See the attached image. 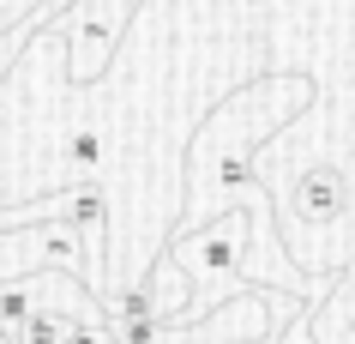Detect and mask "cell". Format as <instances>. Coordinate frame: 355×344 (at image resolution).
<instances>
[{
	"mask_svg": "<svg viewBox=\"0 0 355 344\" xmlns=\"http://www.w3.org/2000/svg\"><path fill=\"white\" fill-rule=\"evenodd\" d=\"M259 218H265V188H247L235 211H223L211 229H199V236H187V242L175 248V260H181L187 278H193V320H205V308L223 302V284H235V278L253 272L247 229L259 224Z\"/></svg>",
	"mask_w": 355,
	"mask_h": 344,
	"instance_id": "1",
	"label": "cell"
},
{
	"mask_svg": "<svg viewBox=\"0 0 355 344\" xmlns=\"http://www.w3.org/2000/svg\"><path fill=\"white\" fill-rule=\"evenodd\" d=\"M150 314H163V302H157V284H132L121 290V296H109V320H150Z\"/></svg>",
	"mask_w": 355,
	"mask_h": 344,
	"instance_id": "5",
	"label": "cell"
},
{
	"mask_svg": "<svg viewBox=\"0 0 355 344\" xmlns=\"http://www.w3.org/2000/svg\"><path fill=\"white\" fill-rule=\"evenodd\" d=\"M103 170V133H73L67 139V181H85V175Z\"/></svg>",
	"mask_w": 355,
	"mask_h": 344,
	"instance_id": "6",
	"label": "cell"
},
{
	"mask_svg": "<svg viewBox=\"0 0 355 344\" xmlns=\"http://www.w3.org/2000/svg\"><path fill=\"white\" fill-rule=\"evenodd\" d=\"M0 344H19V326H6V320H0Z\"/></svg>",
	"mask_w": 355,
	"mask_h": 344,
	"instance_id": "7",
	"label": "cell"
},
{
	"mask_svg": "<svg viewBox=\"0 0 355 344\" xmlns=\"http://www.w3.org/2000/svg\"><path fill=\"white\" fill-rule=\"evenodd\" d=\"M60 218L85 236V248H96L103 242V224H109V199H103V188H67V199H60Z\"/></svg>",
	"mask_w": 355,
	"mask_h": 344,
	"instance_id": "3",
	"label": "cell"
},
{
	"mask_svg": "<svg viewBox=\"0 0 355 344\" xmlns=\"http://www.w3.org/2000/svg\"><path fill=\"white\" fill-rule=\"evenodd\" d=\"M337 211H343V175H337L331 163H319L313 175H301V218L325 224V218H337Z\"/></svg>",
	"mask_w": 355,
	"mask_h": 344,
	"instance_id": "4",
	"label": "cell"
},
{
	"mask_svg": "<svg viewBox=\"0 0 355 344\" xmlns=\"http://www.w3.org/2000/svg\"><path fill=\"white\" fill-rule=\"evenodd\" d=\"M132 6L139 0H78L73 24L67 19L49 24V31H73V42H67V79L73 85H96V79L109 73V55H114V42H121V31H127Z\"/></svg>",
	"mask_w": 355,
	"mask_h": 344,
	"instance_id": "2",
	"label": "cell"
}]
</instances>
